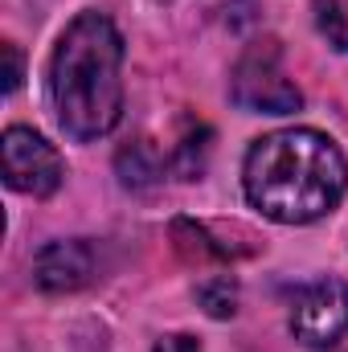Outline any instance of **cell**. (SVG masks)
I'll return each instance as SVG.
<instances>
[{"mask_svg": "<svg viewBox=\"0 0 348 352\" xmlns=\"http://www.w3.org/2000/svg\"><path fill=\"white\" fill-rule=\"evenodd\" d=\"M246 201L283 226L320 221L340 205L348 188L345 152L312 127H287L254 140L242 164Z\"/></svg>", "mask_w": 348, "mask_h": 352, "instance_id": "obj_1", "label": "cell"}, {"mask_svg": "<svg viewBox=\"0 0 348 352\" xmlns=\"http://www.w3.org/2000/svg\"><path fill=\"white\" fill-rule=\"evenodd\" d=\"M50 102L66 135L98 140L123 119V37L102 12H78L50 58Z\"/></svg>", "mask_w": 348, "mask_h": 352, "instance_id": "obj_2", "label": "cell"}, {"mask_svg": "<svg viewBox=\"0 0 348 352\" xmlns=\"http://www.w3.org/2000/svg\"><path fill=\"white\" fill-rule=\"evenodd\" d=\"M230 98L234 107L254 111V115H291L303 107L299 87L283 70L279 41H254L238 58V66L230 70Z\"/></svg>", "mask_w": 348, "mask_h": 352, "instance_id": "obj_3", "label": "cell"}, {"mask_svg": "<svg viewBox=\"0 0 348 352\" xmlns=\"http://www.w3.org/2000/svg\"><path fill=\"white\" fill-rule=\"evenodd\" d=\"M0 156H4V180L17 192L29 197H50L62 184V156L50 140H41L33 127H8L0 140Z\"/></svg>", "mask_w": 348, "mask_h": 352, "instance_id": "obj_4", "label": "cell"}, {"mask_svg": "<svg viewBox=\"0 0 348 352\" xmlns=\"http://www.w3.org/2000/svg\"><path fill=\"white\" fill-rule=\"evenodd\" d=\"M291 332L307 349H328L348 332V283L324 278L295 295L291 303Z\"/></svg>", "mask_w": 348, "mask_h": 352, "instance_id": "obj_5", "label": "cell"}, {"mask_svg": "<svg viewBox=\"0 0 348 352\" xmlns=\"http://www.w3.org/2000/svg\"><path fill=\"white\" fill-rule=\"evenodd\" d=\"M94 278V250L83 238H70V242H50L33 254V283L45 291V295H66V291H78Z\"/></svg>", "mask_w": 348, "mask_h": 352, "instance_id": "obj_6", "label": "cell"}, {"mask_svg": "<svg viewBox=\"0 0 348 352\" xmlns=\"http://www.w3.org/2000/svg\"><path fill=\"white\" fill-rule=\"evenodd\" d=\"M115 168H119V180L127 188H152L164 176V168H173V164L152 148V140H135L115 156Z\"/></svg>", "mask_w": 348, "mask_h": 352, "instance_id": "obj_7", "label": "cell"}, {"mask_svg": "<svg viewBox=\"0 0 348 352\" xmlns=\"http://www.w3.org/2000/svg\"><path fill=\"white\" fill-rule=\"evenodd\" d=\"M209 127L205 123H184V135H180V144L173 148V156H168V164H173V173L180 180H197V176L205 173V156H209Z\"/></svg>", "mask_w": 348, "mask_h": 352, "instance_id": "obj_8", "label": "cell"}, {"mask_svg": "<svg viewBox=\"0 0 348 352\" xmlns=\"http://www.w3.org/2000/svg\"><path fill=\"white\" fill-rule=\"evenodd\" d=\"M197 299H201V307H205L213 320H226V316H234V311H238V283H234L230 274H217V278L201 283Z\"/></svg>", "mask_w": 348, "mask_h": 352, "instance_id": "obj_9", "label": "cell"}, {"mask_svg": "<svg viewBox=\"0 0 348 352\" xmlns=\"http://www.w3.org/2000/svg\"><path fill=\"white\" fill-rule=\"evenodd\" d=\"M316 25L336 50L348 54V0H316Z\"/></svg>", "mask_w": 348, "mask_h": 352, "instance_id": "obj_10", "label": "cell"}, {"mask_svg": "<svg viewBox=\"0 0 348 352\" xmlns=\"http://www.w3.org/2000/svg\"><path fill=\"white\" fill-rule=\"evenodd\" d=\"M4 62H8V70H4V94H12V90L21 87V74H25V66H21V50L12 45V41H4Z\"/></svg>", "mask_w": 348, "mask_h": 352, "instance_id": "obj_11", "label": "cell"}, {"mask_svg": "<svg viewBox=\"0 0 348 352\" xmlns=\"http://www.w3.org/2000/svg\"><path fill=\"white\" fill-rule=\"evenodd\" d=\"M156 352H205V349H201V340H197V336L176 332V336H164V340L156 344Z\"/></svg>", "mask_w": 348, "mask_h": 352, "instance_id": "obj_12", "label": "cell"}]
</instances>
